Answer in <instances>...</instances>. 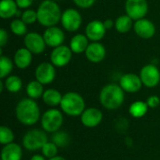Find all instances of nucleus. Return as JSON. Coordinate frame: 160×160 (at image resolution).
I'll list each match as a JSON object with an SVG mask.
<instances>
[{
    "instance_id": "obj_1",
    "label": "nucleus",
    "mask_w": 160,
    "mask_h": 160,
    "mask_svg": "<svg viewBox=\"0 0 160 160\" xmlns=\"http://www.w3.org/2000/svg\"><path fill=\"white\" fill-rule=\"evenodd\" d=\"M15 115L21 124L24 126H33L39 120V107L35 99L30 98L22 99L15 108Z\"/></svg>"
},
{
    "instance_id": "obj_2",
    "label": "nucleus",
    "mask_w": 160,
    "mask_h": 160,
    "mask_svg": "<svg viewBox=\"0 0 160 160\" xmlns=\"http://www.w3.org/2000/svg\"><path fill=\"white\" fill-rule=\"evenodd\" d=\"M99 101L107 110H117L125 101V91L118 84H107L100 91Z\"/></svg>"
},
{
    "instance_id": "obj_3",
    "label": "nucleus",
    "mask_w": 160,
    "mask_h": 160,
    "mask_svg": "<svg viewBox=\"0 0 160 160\" xmlns=\"http://www.w3.org/2000/svg\"><path fill=\"white\" fill-rule=\"evenodd\" d=\"M38 21L46 27L54 26L62 18L61 9L54 0H44L38 8Z\"/></svg>"
},
{
    "instance_id": "obj_4",
    "label": "nucleus",
    "mask_w": 160,
    "mask_h": 160,
    "mask_svg": "<svg viewBox=\"0 0 160 160\" xmlns=\"http://www.w3.org/2000/svg\"><path fill=\"white\" fill-rule=\"evenodd\" d=\"M60 107L62 112L68 116H81L85 110V102L80 94L68 92L63 96Z\"/></svg>"
},
{
    "instance_id": "obj_5",
    "label": "nucleus",
    "mask_w": 160,
    "mask_h": 160,
    "mask_svg": "<svg viewBox=\"0 0 160 160\" xmlns=\"http://www.w3.org/2000/svg\"><path fill=\"white\" fill-rule=\"evenodd\" d=\"M40 122L44 131L54 133L61 128L64 122V117L59 110L50 109L42 114Z\"/></svg>"
},
{
    "instance_id": "obj_6",
    "label": "nucleus",
    "mask_w": 160,
    "mask_h": 160,
    "mask_svg": "<svg viewBox=\"0 0 160 160\" xmlns=\"http://www.w3.org/2000/svg\"><path fill=\"white\" fill-rule=\"evenodd\" d=\"M48 142L47 135L44 130L31 129L25 133L22 139V146L28 151L41 150L43 145Z\"/></svg>"
},
{
    "instance_id": "obj_7",
    "label": "nucleus",
    "mask_w": 160,
    "mask_h": 160,
    "mask_svg": "<svg viewBox=\"0 0 160 160\" xmlns=\"http://www.w3.org/2000/svg\"><path fill=\"white\" fill-rule=\"evenodd\" d=\"M127 15L132 20L138 21L145 17L148 12V4L146 0H127L125 4Z\"/></svg>"
},
{
    "instance_id": "obj_8",
    "label": "nucleus",
    "mask_w": 160,
    "mask_h": 160,
    "mask_svg": "<svg viewBox=\"0 0 160 160\" xmlns=\"http://www.w3.org/2000/svg\"><path fill=\"white\" fill-rule=\"evenodd\" d=\"M82 16L80 12L74 8H68L62 13L61 22L63 27L69 32L77 31L82 25Z\"/></svg>"
},
{
    "instance_id": "obj_9",
    "label": "nucleus",
    "mask_w": 160,
    "mask_h": 160,
    "mask_svg": "<svg viewBox=\"0 0 160 160\" xmlns=\"http://www.w3.org/2000/svg\"><path fill=\"white\" fill-rule=\"evenodd\" d=\"M140 77L143 85L149 88H153L159 83L160 71L155 65L148 64L141 69Z\"/></svg>"
},
{
    "instance_id": "obj_10",
    "label": "nucleus",
    "mask_w": 160,
    "mask_h": 160,
    "mask_svg": "<svg viewBox=\"0 0 160 160\" xmlns=\"http://www.w3.org/2000/svg\"><path fill=\"white\" fill-rule=\"evenodd\" d=\"M72 51L69 47L65 45H60L52 50L50 55L51 63L54 67L62 68L67 66L71 60Z\"/></svg>"
},
{
    "instance_id": "obj_11",
    "label": "nucleus",
    "mask_w": 160,
    "mask_h": 160,
    "mask_svg": "<svg viewBox=\"0 0 160 160\" xmlns=\"http://www.w3.org/2000/svg\"><path fill=\"white\" fill-rule=\"evenodd\" d=\"M56 71L54 68V66L52 63H41L38 66L35 71V77L36 80L44 84H50L53 82L55 79Z\"/></svg>"
},
{
    "instance_id": "obj_12",
    "label": "nucleus",
    "mask_w": 160,
    "mask_h": 160,
    "mask_svg": "<svg viewBox=\"0 0 160 160\" xmlns=\"http://www.w3.org/2000/svg\"><path fill=\"white\" fill-rule=\"evenodd\" d=\"M25 48L28 49L34 54L42 53L46 47V42L43 36H40L38 33L31 32L28 33L24 38Z\"/></svg>"
},
{
    "instance_id": "obj_13",
    "label": "nucleus",
    "mask_w": 160,
    "mask_h": 160,
    "mask_svg": "<svg viewBox=\"0 0 160 160\" xmlns=\"http://www.w3.org/2000/svg\"><path fill=\"white\" fill-rule=\"evenodd\" d=\"M102 119H103L102 112L94 107L85 109L81 115L82 124L89 128L98 127L102 122Z\"/></svg>"
},
{
    "instance_id": "obj_14",
    "label": "nucleus",
    "mask_w": 160,
    "mask_h": 160,
    "mask_svg": "<svg viewBox=\"0 0 160 160\" xmlns=\"http://www.w3.org/2000/svg\"><path fill=\"white\" fill-rule=\"evenodd\" d=\"M122 89L128 93H136L141 90L142 86V82L141 77L134 73L124 74L120 78V84Z\"/></svg>"
},
{
    "instance_id": "obj_15",
    "label": "nucleus",
    "mask_w": 160,
    "mask_h": 160,
    "mask_svg": "<svg viewBox=\"0 0 160 160\" xmlns=\"http://www.w3.org/2000/svg\"><path fill=\"white\" fill-rule=\"evenodd\" d=\"M43 38L46 42V45L52 48H56L63 44L65 40V34L60 28L56 26H51L45 30Z\"/></svg>"
},
{
    "instance_id": "obj_16",
    "label": "nucleus",
    "mask_w": 160,
    "mask_h": 160,
    "mask_svg": "<svg viewBox=\"0 0 160 160\" xmlns=\"http://www.w3.org/2000/svg\"><path fill=\"white\" fill-rule=\"evenodd\" d=\"M106 30L107 29H106L103 22L95 20V21L90 22L86 25L85 35L90 40L97 42L104 38V36L106 34Z\"/></svg>"
},
{
    "instance_id": "obj_17",
    "label": "nucleus",
    "mask_w": 160,
    "mask_h": 160,
    "mask_svg": "<svg viewBox=\"0 0 160 160\" xmlns=\"http://www.w3.org/2000/svg\"><path fill=\"white\" fill-rule=\"evenodd\" d=\"M134 31L140 38L148 39L154 37L156 33V26L150 20L142 18L136 21L134 24Z\"/></svg>"
},
{
    "instance_id": "obj_18",
    "label": "nucleus",
    "mask_w": 160,
    "mask_h": 160,
    "mask_svg": "<svg viewBox=\"0 0 160 160\" xmlns=\"http://www.w3.org/2000/svg\"><path fill=\"white\" fill-rule=\"evenodd\" d=\"M86 58L92 63H99L106 56V49L99 42L90 43L85 51Z\"/></svg>"
},
{
    "instance_id": "obj_19",
    "label": "nucleus",
    "mask_w": 160,
    "mask_h": 160,
    "mask_svg": "<svg viewBox=\"0 0 160 160\" xmlns=\"http://www.w3.org/2000/svg\"><path fill=\"white\" fill-rule=\"evenodd\" d=\"M22 147L14 142L4 145L1 150V160H22Z\"/></svg>"
},
{
    "instance_id": "obj_20",
    "label": "nucleus",
    "mask_w": 160,
    "mask_h": 160,
    "mask_svg": "<svg viewBox=\"0 0 160 160\" xmlns=\"http://www.w3.org/2000/svg\"><path fill=\"white\" fill-rule=\"evenodd\" d=\"M14 62L19 68H28L32 62V52L26 48L19 49L14 54Z\"/></svg>"
},
{
    "instance_id": "obj_21",
    "label": "nucleus",
    "mask_w": 160,
    "mask_h": 160,
    "mask_svg": "<svg viewBox=\"0 0 160 160\" xmlns=\"http://www.w3.org/2000/svg\"><path fill=\"white\" fill-rule=\"evenodd\" d=\"M89 38L86 37V35H82V34H77L75 35L71 40H70V49L72 51V52L74 53H82V52H85L87 47L89 46Z\"/></svg>"
},
{
    "instance_id": "obj_22",
    "label": "nucleus",
    "mask_w": 160,
    "mask_h": 160,
    "mask_svg": "<svg viewBox=\"0 0 160 160\" xmlns=\"http://www.w3.org/2000/svg\"><path fill=\"white\" fill-rule=\"evenodd\" d=\"M18 5L14 0H2L0 3V17L8 19L18 13Z\"/></svg>"
},
{
    "instance_id": "obj_23",
    "label": "nucleus",
    "mask_w": 160,
    "mask_h": 160,
    "mask_svg": "<svg viewBox=\"0 0 160 160\" xmlns=\"http://www.w3.org/2000/svg\"><path fill=\"white\" fill-rule=\"evenodd\" d=\"M62 98L63 96L56 89H48L44 91V94L42 96V100L46 105L50 107H55L60 105Z\"/></svg>"
},
{
    "instance_id": "obj_24",
    "label": "nucleus",
    "mask_w": 160,
    "mask_h": 160,
    "mask_svg": "<svg viewBox=\"0 0 160 160\" xmlns=\"http://www.w3.org/2000/svg\"><path fill=\"white\" fill-rule=\"evenodd\" d=\"M26 94H27L28 98H30L32 99H37V98H42V96L44 94L43 84L37 80L30 82L26 86Z\"/></svg>"
},
{
    "instance_id": "obj_25",
    "label": "nucleus",
    "mask_w": 160,
    "mask_h": 160,
    "mask_svg": "<svg viewBox=\"0 0 160 160\" xmlns=\"http://www.w3.org/2000/svg\"><path fill=\"white\" fill-rule=\"evenodd\" d=\"M148 105L144 101H135L129 106V114L134 118H142L148 112Z\"/></svg>"
},
{
    "instance_id": "obj_26",
    "label": "nucleus",
    "mask_w": 160,
    "mask_h": 160,
    "mask_svg": "<svg viewBox=\"0 0 160 160\" xmlns=\"http://www.w3.org/2000/svg\"><path fill=\"white\" fill-rule=\"evenodd\" d=\"M132 19L128 16V15H122L120 17H118L115 21V29L117 30V32L119 33H128L131 27H132Z\"/></svg>"
},
{
    "instance_id": "obj_27",
    "label": "nucleus",
    "mask_w": 160,
    "mask_h": 160,
    "mask_svg": "<svg viewBox=\"0 0 160 160\" xmlns=\"http://www.w3.org/2000/svg\"><path fill=\"white\" fill-rule=\"evenodd\" d=\"M5 87L7 90L10 93H17L22 89V82L20 77L16 75H11L8 76L6 81H5Z\"/></svg>"
},
{
    "instance_id": "obj_28",
    "label": "nucleus",
    "mask_w": 160,
    "mask_h": 160,
    "mask_svg": "<svg viewBox=\"0 0 160 160\" xmlns=\"http://www.w3.org/2000/svg\"><path fill=\"white\" fill-rule=\"evenodd\" d=\"M52 142L55 143L58 147H66L70 142V137L68 133L64 131H56L52 137Z\"/></svg>"
},
{
    "instance_id": "obj_29",
    "label": "nucleus",
    "mask_w": 160,
    "mask_h": 160,
    "mask_svg": "<svg viewBox=\"0 0 160 160\" xmlns=\"http://www.w3.org/2000/svg\"><path fill=\"white\" fill-rule=\"evenodd\" d=\"M13 68V64L12 61L4 55L0 56V78L4 79L8 77V75L10 74Z\"/></svg>"
},
{
    "instance_id": "obj_30",
    "label": "nucleus",
    "mask_w": 160,
    "mask_h": 160,
    "mask_svg": "<svg viewBox=\"0 0 160 160\" xmlns=\"http://www.w3.org/2000/svg\"><path fill=\"white\" fill-rule=\"evenodd\" d=\"M14 138V133L9 128L6 126H2L0 128V143L2 145H7L13 142Z\"/></svg>"
},
{
    "instance_id": "obj_31",
    "label": "nucleus",
    "mask_w": 160,
    "mask_h": 160,
    "mask_svg": "<svg viewBox=\"0 0 160 160\" xmlns=\"http://www.w3.org/2000/svg\"><path fill=\"white\" fill-rule=\"evenodd\" d=\"M10 29H11L12 33L17 36L25 35L26 31H27L26 23L22 19H16V20L12 21L10 23Z\"/></svg>"
},
{
    "instance_id": "obj_32",
    "label": "nucleus",
    "mask_w": 160,
    "mask_h": 160,
    "mask_svg": "<svg viewBox=\"0 0 160 160\" xmlns=\"http://www.w3.org/2000/svg\"><path fill=\"white\" fill-rule=\"evenodd\" d=\"M42 155L47 158H52L55 156H57L58 153V146L53 143L52 142H47L43 147L41 148Z\"/></svg>"
},
{
    "instance_id": "obj_33",
    "label": "nucleus",
    "mask_w": 160,
    "mask_h": 160,
    "mask_svg": "<svg viewBox=\"0 0 160 160\" xmlns=\"http://www.w3.org/2000/svg\"><path fill=\"white\" fill-rule=\"evenodd\" d=\"M22 20L26 24H32L38 21V13L33 9H26L22 14Z\"/></svg>"
},
{
    "instance_id": "obj_34",
    "label": "nucleus",
    "mask_w": 160,
    "mask_h": 160,
    "mask_svg": "<svg viewBox=\"0 0 160 160\" xmlns=\"http://www.w3.org/2000/svg\"><path fill=\"white\" fill-rule=\"evenodd\" d=\"M146 103L148 105L149 108L151 109H156L159 106L160 104V98L158 96H150L147 100H146Z\"/></svg>"
},
{
    "instance_id": "obj_35",
    "label": "nucleus",
    "mask_w": 160,
    "mask_h": 160,
    "mask_svg": "<svg viewBox=\"0 0 160 160\" xmlns=\"http://www.w3.org/2000/svg\"><path fill=\"white\" fill-rule=\"evenodd\" d=\"M73 2L75 3L76 6H78L79 8H88L90 7H92L96 0H73Z\"/></svg>"
},
{
    "instance_id": "obj_36",
    "label": "nucleus",
    "mask_w": 160,
    "mask_h": 160,
    "mask_svg": "<svg viewBox=\"0 0 160 160\" xmlns=\"http://www.w3.org/2000/svg\"><path fill=\"white\" fill-rule=\"evenodd\" d=\"M8 40V32H7L4 28L0 29V47H1V48L4 47V46L7 44Z\"/></svg>"
},
{
    "instance_id": "obj_37",
    "label": "nucleus",
    "mask_w": 160,
    "mask_h": 160,
    "mask_svg": "<svg viewBox=\"0 0 160 160\" xmlns=\"http://www.w3.org/2000/svg\"><path fill=\"white\" fill-rule=\"evenodd\" d=\"M19 8H28L32 4L34 0H15Z\"/></svg>"
},
{
    "instance_id": "obj_38",
    "label": "nucleus",
    "mask_w": 160,
    "mask_h": 160,
    "mask_svg": "<svg viewBox=\"0 0 160 160\" xmlns=\"http://www.w3.org/2000/svg\"><path fill=\"white\" fill-rule=\"evenodd\" d=\"M103 22H104V25H105V27H106L107 30L112 28V26L115 24V22H113V21L111 20V19H107V20H105Z\"/></svg>"
},
{
    "instance_id": "obj_39",
    "label": "nucleus",
    "mask_w": 160,
    "mask_h": 160,
    "mask_svg": "<svg viewBox=\"0 0 160 160\" xmlns=\"http://www.w3.org/2000/svg\"><path fill=\"white\" fill-rule=\"evenodd\" d=\"M30 160H46V158L43 155H34Z\"/></svg>"
},
{
    "instance_id": "obj_40",
    "label": "nucleus",
    "mask_w": 160,
    "mask_h": 160,
    "mask_svg": "<svg viewBox=\"0 0 160 160\" xmlns=\"http://www.w3.org/2000/svg\"><path fill=\"white\" fill-rule=\"evenodd\" d=\"M49 160H67L65 158H63V157H60V156H55V157H53V158H49Z\"/></svg>"
},
{
    "instance_id": "obj_41",
    "label": "nucleus",
    "mask_w": 160,
    "mask_h": 160,
    "mask_svg": "<svg viewBox=\"0 0 160 160\" xmlns=\"http://www.w3.org/2000/svg\"><path fill=\"white\" fill-rule=\"evenodd\" d=\"M4 84H5V83H4L3 82H0V92H1V93L3 92V88H4Z\"/></svg>"
}]
</instances>
